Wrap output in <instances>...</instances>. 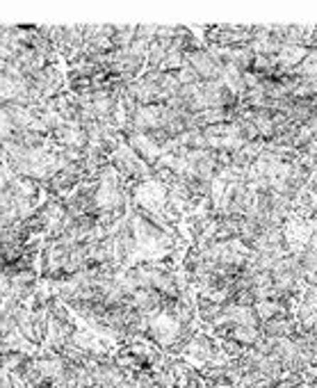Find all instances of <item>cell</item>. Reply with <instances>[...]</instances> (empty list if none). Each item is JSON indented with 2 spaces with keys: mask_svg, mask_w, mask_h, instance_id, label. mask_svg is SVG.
<instances>
[{
  "mask_svg": "<svg viewBox=\"0 0 317 388\" xmlns=\"http://www.w3.org/2000/svg\"><path fill=\"white\" fill-rule=\"evenodd\" d=\"M315 313H317V306H315Z\"/></svg>",
  "mask_w": 317,
  "mask_h": 388,
  "instance_id": "1",
  "label": "cell"
}]
</instances>
